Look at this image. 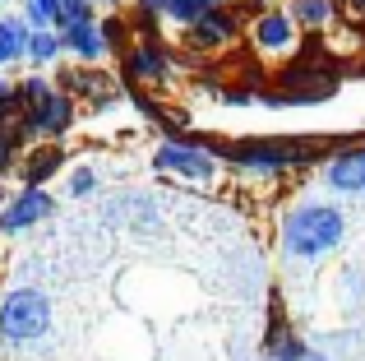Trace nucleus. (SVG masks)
Listing matches in <instances>:
<instances>
[{
	"label": "nucleus",
	"instance_id": "f257e3e1",
	"mask_svg": "<svg viewBox=\"0 0 365 361\" xmlns=\"http://www.w3.org/2000/svg\"><path fill=\"white\" fill-rule=\"evenodd\" d=\"M342 236H347V218L338 204H324V199L296 204L282 218V250L292 260H324L329 250L342 245Z\"/></svg>",
	"mask_w": 365,
	"mask_h": 361
},
{
	"label": "nucleus",
	"instance_id": "f03ea898",
	"mask_svg": "<svg viewBox=\"0 0 365 361\" xmlns=\"http://www.w3.org/2000/svg\"><path fill=\"white\" fill-rule=\"evenodd\" d=\"M51 334V297L37 288H9L0 297V343L33 347Z\"/></svg>",
	"mask_w": 365,
	"mask_h": 361
},
{
	"label": "nucleus",
	"instance_id": "7ed1b4c3",
	"mask_svg": "<svg viewBox=\"0 0 365 361\" xmlns=\"http://www.w3.org/2000/svg\"><path fill=\"white\" fill-rule=\"evenodd\" d=\"M74 116H79L74 98L56 88L51 98H42L37 107H24V111H19L14 126H19V135H24L28 144H61V139L74 130Z\"/></svg>",
	"mask_w": 365,
	"mask_h": 361
},
{
	"label": "nucleus",
	"instance_id": "20e7f679",
	"mask_svg": "<svg viewBox=\"0 0 365 361\" xmlns=\"http://www.w3.org/2000/svg\"><path fill=\"white\" fill-rule=\"evenodd\" d=\"M310 148L305 144H292V139H241V144L227 148V163L245 167V172H259V176H277L296 163H310Z\"/></svg>",
	"mask_w": 365,
	"mask_h": 361
},
{
	"label": "nucleus",
	"instance_id": "39448f33",
	"mask_svg": "<svg viewBox=\"0 0 365 361\" xmlns=\"http://www.w3.org/2000/svg\"><path fill=\"white\" fill-rule=\"evenodd\" d=\"M153 167L158 172H171V176H180V180H213L217 176V158H213V148L208 144H199V139H162L158 148H153Z\"/></svg>",
	"mask_w": 365,
	"mask_h": 361
},
{
	"label": "nucleus",
	"instance_id": "423d86ee",
	"mask_svg": "<svg viewBox=\"0 0 365 361\" xmlns=\"http://www.w3.org/2000/svg\"><path fill=\"white\" fill-rule=\"evenodd\" d=\"M56 213V195L37 185H19L5 199V213H0V236H24L28 227H42Z\"/></svg>",
	"mask_w": 365,
	"mask_h": 361
},
{
	"label": "nucleus",
	"instance_id": "0eeeda50",
	"mask_svg": "<svg viewBox=\"0 0 365 361\" xmlns=\"http://www.w3.org/2000/svg\"><path fill=\"white\" fill-rule=\"evenodd\" d=\"M56 88L70 93V98H88V102H93V111H102V107H111V102H120L116 79H111V74H102V70H93V65H74V70H61V74H56Z\"/></svg>",
	"mask_w": 365,
	"mask_h": 361
},
{
	"label": "nucleus",
	"instance_id": "6e6552de",
	"mask_svg": "<svg viewBox=\"0 0 365 361\" xmlns=\"http://www.w3.org/2000/svg\"><path fill=\"white\" fill-rule=\"evenodd\" d=\"M125 79L130 83H167L171 79V51L162 46V37H139L125 51Z\"/></svg>",
	"mask_w": 365,
	"mask_h": 361
},
{
	"label": "nucleus",
	"instance_id": "1a4fd4ad",
	"mask_svg": "<svg viewBox=\"0 0 365 361\" xmlns=\"http://www.w3.org/2000/svg\"><path fill=\"white\" fill-rule=\"evenodd\" d=\"M250 42H255L264 56H287L296 46L292 14H287V9H264V14L255 19V28H250Z\"/></svg>",
	"mask_w": 365,
	"mask_h": 361
},
{
	"label": "nucleus",
	"instance_id": "9d476101",
	"mask_svg": "<svg viewBox=\"0 0 365 361\" xmlns=\"http://www.w3.org/2000/svg\"><path fill=\"white\" fill-rule=\"evenodd\" d=\"M65 163H70V153H65L61 144H33L24 158H19V167H14V172L24 176V185L46 190V180H51L56 172H65Z\"/></svg>",
	"mask_w": 365,
	"mask_h": 361
},
{
	"label": "nucleus",
	"instance_id": "9b49d317",
	"mask_svg": "<svg viewBox=\"0 0 365 361\" xmlns=\"http://www.w3.org/2000/svg\"><path fill=\"white\" fill-rule=\"evenodd\" d=\"M236 14L232 9H213V14H204L195 28H185V46L190 51H217V46H227L236 37Z\"/></svg>",
	"mask_w": 365,
	"mask_h": 361
},
{
	"label": "nucleus",
	"instance_id": "f8f14e48",
	"mask_svg": "<svg viewBox=\"0 0 365 361\" xmlns=\"http://www.w3.org/2000/svg\"><path fill=\"white\" fill-rule=\"evenodd\" d=\"M324 180L338 195H365V148H347L324 167Z\"/></svg>",
	"mask_w": 365,
	"mask_h": 361
},
{
	"label": "nucleus",
	"instance_id": "ddd939ff",
	"mask_svg": "<svg viewBox=\"0 0 365 361\" xmlns=\"http://www.w3.org/2000/svg\"><path fill=\"white\" fill-rule=\"evenodd\" d=\"M56 33H61L65 56H74L79 65H98L102 56H107V46H102V28H98V24H70V28H56Z\"/></svg>",
	"mask_w": 365,
	"mask_h": 361
},
{
	"label": "nucleus",
	"instance_id": "4468645a",
	"mask_svg": "<svg viewBox=\"0 0 365 361\" xmlns=\"http://www.w3.org/2000/svg\"><path fill=\"white\" fill-rule=\"evenodd\" d=\"M61 56H65V46H61V33H56V28H28L24 61L33 65V70H46V65H56Z\"/></svg>",
	"mask_w": 365,
	"mask_h": 361
},
{
	"label": "nucleus",
	"instance_id": "2eb2a0df",
	"mask_svg": "<svg viewBox=\"0 0 365 361\" xmlns=\"http://www.w3.org/2000/svg\"><path fill=\"white\" fill-rule=\"evenodd\" d=\"M24 46H28V24L24 14H0V70L24 61Z\"/></svg>",
	"mask_w": 365,
	"mask_h": 361
},
{
	"label": "nucleus",
	"instance_id": "dca6fc26",
	"mask_svg": "<svg viewBox=\"0 0 365 361\" xmlns=\"http://www.w3.org/2000/svg\"><path fill=\"white\" fill-rule=\"evenodd\" d=\"M204 14H213V0H167V9H162V19H167V24H176L180 33H185V28H195Z\"/></svg>",
	"mask_w": 365,
	"mask_h": 361
},
{
	"label": "nucleus",
	"instance_id": "f3484780",
	"mask_svg": "<svg viewBox=\"0 0 365 361\" xmlns=\"http://www.w3.org/2000/svg\"><path fill=\"white\" fill-rule=\"evenodd\" d=\"M264 357H268V361H329V357L319 352V347H310L305 338H296V334H287L282 343L264 347Z\"/></svg>",
	"mask_w": 365,
	"mask_h": 361
},
{
	"label": "nucleus",
	"instance_id": "a211bd4d",
	"mask_svg": "<svg viewBox=\"0 0 365 361\" xmlns=\"http://www.w3.org/2000/svg\"><path fill=\"white\" fill-rule=\"evenodd\" d=\"M292 24L296 28H324L333 19V0H292Z\"/></svg>",
	"mask_w": 365,
	"mask_h": 361
},
{
	"label": "nucleus",
	"instance_id": "6ab92c4d",
	"mask_svg": "<svg viewBox=\"0 0 365 361\" xmlns=\"http://www.w3.org/2000/svg\"><path fill=\"white\" fill-rule=\"evenodd\" d=\"M24 144H28V139L19 135V126H5V130H0V180H5V176L19 167V158H24Z\"/></svg>",
	"mask_w": 365,
	"mask_h": 361
},
{
	"label": "nucleus",
	"instance_id": "aec40b11",
	"mask_svg": "<svg viewBox=\"0 0 365 361\" xmlns=\"http://www.w3.org/2000/svg\"><path fill=\"white\" fill-rule=\"evenodd\" d=\"M14 83H19V102H24V107H37L42 98H51V93H56V79H46L42 70L24 74V79H14Z\"/></svg>",
	"mask_w": 365,
	"mask_h": 361
},
{
	"label": "nucleus",
	"instance_id": "412c9836",
	"mask_svg": "<svg viewBox=\"0 0 365 361\" xmlns=\"http://www.w3.org/2000/svg\"><path fill=\"white\" fill-rule=\"evenodd\" d=\"M65 195H70V199H88V195H98V172H93L88 163L70 167V176H65Z\"/></svg>",
	"mask_w": 365,
	"mask_h": 361
},
{
	"label": "nucleus",
	"instance_id": "4be33fe9",
	"mask_svg": "<svg viewBox=\"0 0 365 361\" xmlns=\"http://www.w3.org/2000/svg\"><path fill=\"white\" fill-rule=\"evenodd\" d=\"M162 9H167V0H134V24L143 28V37H158Z\"/></svg>",
	"mask_w": 365,
	"mask_h": 361
},
{
	"label": "nucleus",
	"instance_id": "5701e85b",
	"mask_svg": "<svg viewBox=\"0 0 365 361\" xmlns=\"http://www.w3.org/2000/svg\"><path fill=\"white\" fill-rule=\"evenodd\" d=\"M19 111H24V102H19V83L14 79H0V130L14 126Z\"/></svg>",
	"mask_w": 365,
	"mask_h": 361
},
{
	"label": "nucleus",
	"instance_id": "b1692460",
	"mask_svg": "<svg viewBox=\"0 0 365 361\" xmlns=\"http://www.w3.org/2000/svg\"><path fill=\"white\" fill-rule=\"evenodd\" d=\"M98 28H102V46L107 51H130V28L120 19H98Z\"/></svg>",
	"mask_w": 365,
	"mask_h": 361
},
{
	"label": "nucleus",
	"instance_id": "393cba45",
	"mask_svg": "<svg viewBox=\"0 0 365 361\" xmlns=\"http://www.w3.org/2000/svg\"><path fill=\"white\" fill-rule=\"evenodd\" d=\"M222 102L241 107V102H255V93H250V88H227V93H222Z\"/></svg>",
	"mask_w": 365,
	"mask_h": 361
},
{
	"label": "nucleus",
	"instance_id": "a878e982",
	"mask_svg": "<svg viewBox=\"0 0 365 361\" xmlns=\"http://www.w3.org/2000/svg\"><path fill=\"white\" fill-rule=\"evenodd\" d=\"M250 9H259V14H264V5H273V0H245Z\"/></svg>",
	"mask_w": 365,
	"mask_h": 361
},
{
	"label": "nucleus",
	"instance_id": "bb28decb",
	"mask_svg": "<svg viewBox=\"0 0 365 361\" xmlns=\"http://www.w3.org/2000/svg\"><path fill=\"white\" fill-rule=\"evenodd\" d=\"M347 5H351V9H356V14H365V0H347Z\"/></svg>",
	"mask_w": 365,
	"mask_h": 361
},
{
	"label": "nucleus",
	"instance_id": "cd10ccee",
	"mask_svg": "<svg viewBox=\"0 0 365 361\" xmlns=\"http://www.w3.org/2000/svg\"><path fill=\"white\" fill-rule=\"evenodd\" d=\"M5 199H9V195H5V180H0V213H5Z\"/></svg>",
	"mask_w": 365,
	"mask_h": 361
},
{
	"label": "nucleus",
	"instance_id": "c85d7f7f",
	"mask_svg": "<svg viewBox=\"0 0 365 361\" xmlns=\"http://www.w3.org/2000/svg\"><path fill=\"white\" fill-rule=\"evenodd\" d=\"M93 5H111V9H116V5H125V0H93Z\"/></svg>",
	"mask_w": 365,
	"mask_h": 361
},
{
	"label": "nucleus",
	"instance_id": "c756f323",
	"mask_svg": "<svg viewBox=\"0 0 365 361\" xmlns=\"http://www.w3.org/2000/svg\"><path fill=\"white\" fill-rule=\"evenodd\" d=\"M227 5H232V0H213V9H227Z\"/></svg>",
	"mask_w": 365,
	"mask_h": 361
},
{
	"label": "nucleus",
	"instance_id": "7c9ffc66",
	"mask_svg": "<svg viewBox=\"0 0 365 361\" xmlns=\"http://www.w3.org/2000/svg\"><path fill=\"white\" fill-rule=\"evenodd\" d=\"M0 5H5V0H0Z\"/></svg>",
	"mask_w": 365,
	"mask_h": 361
}]
</instances>
